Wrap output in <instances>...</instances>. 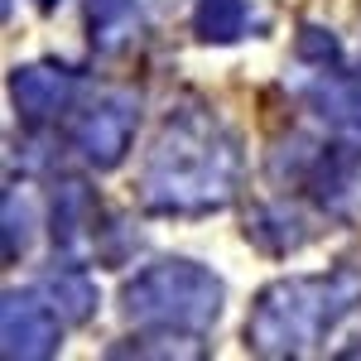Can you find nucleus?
Masks as SVG:
<instances>
[{
	"mask_svg": "<svg viewBox=\"0 0 361 361\" xmlns=\"http://www.w3.org/2000/svg\"><path fill=\"white\" fill-rule=\"evenodd\" d=\"M78 87H82L78 73L63 63H29V68H15V78H10V102L25 126H49L73 106Z\"/></svg>",
	"mask_w": 361,
	"mask_h": 361,
	"instance_id": "obj_6",
	"label": "nucleus"
},
{
	"mask_svg": "<svg viewBox=\"0 0 361 361\" xmlns=\"http://www.w3.org/2000/svg\"><path fill=\"white\" fill-rule=\"evenodd\" d=\"M111 357H202V347H197V333L145 328V337H130L126 347H111Z\"/></svg>",
	"mask_w": 361,
	"mask_h": 361,
	"instance_id": "obj_13",
	"label": "nucleus"
},
{
	"mask_svg": "<svg viewBox=\"0 0 361 361\" xmlns=\"http://www.w3.org/2000/svg\"><path fill=\"white\" fill-rule=\"evenodd\" d=\"M299 54L304 58H313L318 68H333L337 63V44L323 34V29H304V39H299Z\"/></svg>",
	"mask_w": 361,
	"mask_h": 361,
	"instance_id": "obj_14",
	"label": "nucleus"
},
{
	"mask_svg": "<svg viewBox=\"0 0 361 361\" xmlns=\"http://www.w3.org/2000/svg\"><path fill=\"white\" fill-rule=\"evenodd\" d=\"M193 29L202 44H236L250 29V5L246 0H197Z\"/></svg>",
	"mask_w": 361,
	"mask_h": 361,
	"instance_id": "obj_12",
	"label": "nucleus"
},
{
	"mask_svg": "<svg viewBox=\"0 0 361 361\" xmlns=\"http://www.w3.org/2000/svg\"><path fill=\"white\" fill-rule=\"evenodd\" d=\"M342 357H361V347H347V352H342Z\"/></svg>",
	"mask_w": 361,
	"mask_h": 361,
	"instance_id": "obj_16",
	"label": "nucleus"
},
{
	"mask_svg": "<svg viewBox=\"0 0 361 361\" xmlns=\"http://www.w3.org/2000/svg\"><path fill=\"white\" fill-rule=\"evenodd\" d=\"M135 97H126V92H106V97H97V102H87L82 111L73 116V149L82 154L92 169H116L126 159V149H130V140H135Z\"/></svg>",
	"mask_w": 361,
	"mask_h": 361,
	"instance_id": "obj_4",
	"label": "nucleus"
},
{
	"mask_svg": "<svg viewBox=\"0 0 361 361\" xmlns=\"http://www.w3.org/2000/svg\"><path fill=\"white\" fill-rule=\"evenodd\" d=\"M87 25H92V44H97L102 54H116V49L135 44L140 0H92V5H87Z\"/></svg>",
	"mask_w": 361,
	"mask_h": 361,
	"instance_id": "obj_9",
	"label": "nucleus"
},
{
	"mask_svg": "<svg viewBox=\"0 0 361 361\" xmlns=\"http://www.w3.org/2000/svg\"><path fill=\"white\" fill-rule=\"evenodd\" d=\"M241 145L217 116L173 111L140 169V202L154 217H207L236 197Z\"/></svg>",
	"mask_w": 361,
	"mask_h": 361,
	"instance_id": "obj_1",
	"label": "nucleus"
},
{
	"mask_svg": "<svg viewBox=\"0 0 361 361\" xmlns=\"http://www.w3.org/2000/svg\"><path fill=\"white\" fill-rule=\"evenodd\" d=\"M304 102L313 106V116H323L337 130L361 135V78H347L337 68H323L313 82H304Z\"/></svg>",
	"mask_w": 361,
	"mask_h": 361,
	"instance_id": "obj_8",
	"label": "nucleus"
},
{
	"mask_svg": "<svg viewBox=\"0 0 361 361\" xmlns=\"http://www.w3.org/2000/svg\"><path fill=\"white\" fill-rule=\"evenodd\" d=\"M58 308L49 304V294L39 289H10L5 304H0V342H5V357L10 361H39L58 352Z\"/></svg>",
	"mask_w": 361,
	"mask_h": 361,
	"instance_id": "obj_5",
	"label": "nucleus"
},
{
	"mask_svg": "<svg viewBox=\"0 0 361 361\" xmlns=\"http://www.w3.org/2000/svg\"><path fill=\"white\" fill-rule=\"evenodd\" d=\"M361 304V270L342 265L328 275H289L255 294L246 318V347L255 357H313L328 333Z\"/></svg>",
	"mask_w": 361,
	"mask_h": 361,
	"instance_id": "obj_2",
	"label": "nucleus"
},
{
	"mask_svg": "<svg viewBox=\"0 0 361 361\" xmlns=\"http://www.w3.org/2000/svg\"><path fill=\"white\" fill-rule=\"evenodd\" d=\"M222 279L202 270L197 260H154L121 289V313L135 328L164 333H207L222 318Z\"/></svg>",
	"mask_w": 361,
	"mask_h": 361,
	"instance_id": "obj_3",
	"label": "nucleus"
},
{
	"mask_svg": "<svg viewBox=\"0 0 361 361\" xmlns=\"http://www.w3.org/2000/svg\"><path fill=\"white\" fill-rule=\"evenodd\" d=\"M97 202L87 193V183L78 178H63L54 193V246L78 265L87 250L97 246Z\"/></svg>",
	"mask_w": 361,
	"mask_h": 361,
	"instance_id": "obj_7",
	"label": "nucleus"
},
{
	"mask_svg": "<svg viewBox=\"0 0 361 361\" xmlns=\"http://www.w3.org/2000/svg\"><path fill=\"white\" fill-rule=\"evenodd\" d=\"M39 289L49 294V304L58 308V318H63V323H87V318H92V308H97V284H92L78 265L54 270Z\"/></svg>",
	"mask_w": 361,
	"mask_h": 361,
	"instance_id": "obj_11",
	"label": "nucleus"
},
{
	"mask_svg": "<svg viewBox=\"0 0 361 361\" xmlns=\"http://www.w3.org/2000/svg\"><path fill=\"white\" fill-rule=\"evenodd\" d=\"M29 246V231H25V207H20V217H15V202L5 197V255L15 260L20 250Z\"/></svg>",
	"mask_w": 361,
	"mask_h": 361,
	"instance_id": "obj_15",
	"label": "nucleus"
},
{
	"mask_svg": "<svg viewBox=\"0 0 361 361\" xmlns=\"http://www.w3.org/2000/svg\"><path fill=\"white\" fill-rule=\"evenodd\" d=\"M250 236L260 241L265 250H275V255H284V250H299L308 241V222L299 207H289V202H275V207H260L255 217H250L246 226Z\"/></svg>",
	"mask_w": 361,
	"mask_h": 361,
	"instance_id": "obj_10",
	"label": "nucleus"
}]
</instances>
